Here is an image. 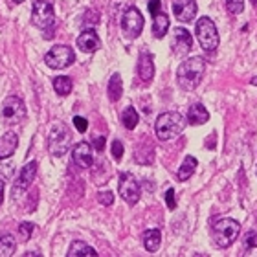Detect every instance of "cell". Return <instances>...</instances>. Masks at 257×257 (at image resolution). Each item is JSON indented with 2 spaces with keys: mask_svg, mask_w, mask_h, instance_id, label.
I'll use <instances>...</instances> for the list:
<instances>
[{
  "mask_svg": "<svg viewBox=\"0 0 257 257\" xmlns=\"http://www.w3.org/2000/svg\"><path fill=\"white\" fill-rule=\"evenodd\" d=\"M35 175H37V162L35 160L28 162L26 166L22 167L21 175H19L15 186H13V200L21 197V193H24L26 189H30L32 182L35 180Z\"/></svg>",
  "mask_w": 257,
  "mask_h": 257,
  "instance_id": "cell-11",
  "label": "cell"
},
{
  "mask_svg": "<svg viewBox=\"0 0 257 257\" xmlns=\"http://www.w3.org/2000/svg\"><path fill=\"white\" fill-rule=\"evenodd\" d=\"M224 4L231 15H239L244 10V0H224Z\"/></svg>",
  "mask_w": 257,
  "mask_h": 257,
  "instance_id": "cell-27",
  "label": "cell"
},
{
  "mask_svg": "<svg viewBox=\"0 0 257 257\" xmlns=\"http://www.w3.org/2000/svg\"><path fill=\"white\" fill-rule=\"evenodd\" d=\"M136 75L140 77L142 83L149 85L153 77H155V63H153V55L149 52H142L136 63Z\"/></svg>",
  "mask_w": 257,
  "mask_h": 257,
  "instance_id": "cell-14",
  "label": "cell"
},
{
  "mask_svg": "<svg viewBox=\"0 0 257 257\" xmlns=\"http://www.w3.org/2000/svg\"><path fill=\"white\" fill-rule=\"evenodd\" d=\"M167 30H169V19H167L166 13H156V15H153V35H155L156 39H162L166 37Z\"/></svg>",
  "mask_w": 257,
  "mask_h": 257,
  "instance_id": "cell-19",
  "label": "cell"
},
{
  "mask_svg": "<svg viewBox=\"0 0 257 257\" xmlns=\"http://www.w3.org/2000/svg\"><path fill=\"white\" fill-rule=\"evenodd\" d=\"M198 162L195 156H186L182 162V166L178 167V173H177V178L180 180V182H186L188 178H191V175L195 173V169H197Z\"/></svg>",
  "mask_w": 257,
  "mask_h": 257,
  "instance_id": "cell-20",
  "label": "cell"
},
{
  "mask_svg": "<svg viewBox=\"0 0 257 257\" xmlns=\"http://www.w3.org/2000/svg\"><path fill=\"white\" fill-rule=\"evenodd\" d=\"M74 127L77 128V133H85L86 128H88V121H86L83 116H74Z\"/></svg>",
  "mask_w": 257,
  "mask_h": 257,
  "instance_id": "cell-32",
  "label": "cell"
},
{
  "mask_svg": "<svg viewBox=\"0 0 257 257\" xmlns=\"http://www.w3.org/2000/svg\"><path fill=\"white\" fill-rule=\"evenodd\" d=\"M166 204H167V208L169 209H175L177 208V198H175V189H167L166 193Z\"/></svg>",
  "mask_w": 257,
  "mask_h": 257,
  "instance_id": "cell-33",
  "label": "cell"
},
{
  "mask_svg": "<svg viewBox=\"0 0 257 257\" xmlns=\"http://www.w3.org/2000/svg\"><path fill=\"white\" fill-rule=\"evenodd\" d=\"M97 200L103 206H112L114 204V193L112 191H99L97 193Z\"/></svg>",
  "mask_w": 257,
  "mask_h": 257,
  "instance_id": "cell-28",
  "label": "cell"
},
{
  "mask_svg": "<svg viewBox=\"0 0 257 257\" xmlns=\"http://www.w3.org/2000/svg\"><path fill=\"white\" fill-rule=\"evenodd\" d=\"M144 30V15L140 13V10L136 6L127 8L121 17V32L125 33V37L136 39Z\"/></svg>",
  "mask_w": 257,
  "mask_h": 257,
  "instance_id": "cell-9",
  "label": "cell"
},
{
  "mask_svg": "<svg viewBox=\"0 0 257 257\" xmlns=\"http://www.w3.org/2000/svg\"><path fill=\"white\" fill-rule=\"evenodd\" d=\"M32 231H33L32 222H21V224H19V233H21V237L24 239V241H26V239H30Z\"/></svg>",
  "mask_w": 257,
  "mask_h": 257,
  "instance_id": "cell-31",
  "label": "cell"
},
{
  "mask_svg": "<svg viewBox=\"0 0 257 257\" xmlns=\"http://www.w3.org/2000/svg\"><path fill=\"white\" fill-rule=\"evenodd\" d=\"M112 158L116 162H119L123 158V144L119 140H114L112 142Z\"/></svg>",
  "mask_w": 257,
  "mask_h": 257,
  "instance_id": "cell-29",
  "label": "cell"
},
{
  "mask_svg": "<svg viewBox=\"0 0 257 257\" xmlns=\"http://www.w3.org/2000/svg\"><path fill=\"white\" fill-rule=\"evenodd\" d=\"M121 121H123V127L128 128V131L136 128V125H138V121H140L136 108H134V107H127V108H125L123 114H121Z\"/></svg>",
  "mask_w": 257,
  "mask_h": 257,
  "instance_id": "cell-25",
  "label": "cell"
},
{
  "mask_svg": "<svg viewBox=\"0 0 257 257\" xmlns=\"http://www.w3.org/2000/svg\"><path fill=\"white\" fill-rule=\"evenodd\" d=\"M107 92H108V99L110 101H118L119 97H121V92H123V83H121V75L119 74H114L108 81V86H107Z\"/></svg>",
  "mask_w": 257,
  "mask_h": 257,
  "instance_id": "cell-23",
  "label": "cell"
},
{
  "mask_svg": "<svg viewBox=\"0 0 257 257\" xmlns=\"http://www.w3.org/2000/svg\"><path fill=\"white\" fill-rule=\"evenodd\" d=\"M250 83H252V85H253V86H257V75H255V77H253V79H252V81H250Z\"/></svg>",
  "mask_w": 257,
  "mask_h": 257,
  "instance_id": "cell-38",
  "label": "cell"
},
{
  "mask_svg": "<svg viewBox=\"0 0 257 257\" xmlns=\"http://www.w3.org/2000/svg\"><path fill=\"white\" fill-rule=\"evenodd\" d=\"M162 244V231L160 230H147L144 233V246L147 252H156Z\"/></svg>",
  "mask_w": 257,
  "mask_h": 257,
  "instance_id": "cell-22",
  "label": "cell"
},
{
  "mask_svg": "<svg viewBox=\"0 0 257 257\" xmlns=\"http://www.w3.org/2000/svg\"><path fill=\"white\" fill-rule=\"evenodd\" d=\"M244 248H255L257 246V231L255 230H250L244 235Z\"/></svg>",
  "mask_w": 257,
  "mask_h": 257,
  "instance_id": "cell-30",
  "label": "cell"
},
{
  "mask_svg": "<svg viewBox=\"0 0 257 257\" xmlns=\"http://www.w3.org/2000/svg\"><path fill=\"white\" fill-rule=\"evenodd\" d=\"M0 116H2L6 125L21 123L22 119L26 118V107H24V101L17 96L6 97L4 103H2V108H0Z\"/></svg>",
  "mask_w": 257,
  "mask_h": 257,
  "instance_id": "cell-7",
  "label": "cell"
},
{
  "mask_svg": "<svg viewBox=\"0 0 257 257\" xmlns=\"http://www.w3.org/2000/svg\"><path fill=\"white\" fill-rule=\"evenodd\" d=\"M11 2H13V4H22L24 0H11Z\"/></svg>",
  "mask_w": 257,
  "mask_h": 257,
  "instance_id": "cell-39",
  "label": "cell"
},
{
  "mask_svg": "<svg viewBox=\"0 0 257 257\" xmlns=\"http://www.w3.org/2000/svg\"><path fill=\"white\" fill-rule=\"evenodd\" d=\"M72 86H74V83H72V79H70L68 75H59V77H55L54 79V88L55 92L59 94V96H68L70 92H72Z\"/></svg>",
  "mask_w": 257,
  "mask_h": 257,
  "instance_id": "cell-24",
  "label": "cell"
},
{
  "mask_svg": "<svg viewBox=\"0 0 257 257\" xmlns=\"http://www.w3.org/2000/svg\"><path fill=\"white\" fill-rule=\"evenodd\" d=\"M160 8H162L160 0H151V2H149V11H151V15H156Z\"/></svg>",
  "mask_w": 257,
  "mask_h": 257,
  "instance_id": "cell-35",
  "label": "cell"
},
{
  "mask_svg": "<svg viewBox=\"0 0 257 257\" xmlns=\"http://www.w3.org/2000/svg\"><path fill=\"white\" fill-rule=\"evenodd\" d=\"M184 127H186V119H184L182 114L178 112H164L158 116L155 123V131L158 140L162 142H167V140L175 138L182 133Z\"/></svg>",
  "mask_w": 257,
  "mask_h": 257,
  "instance_id": "cell-2",
  "label": "cell"
},
{
  "mask_svg": "<svg viewBox=\"0 0 257 257\" xmlns=\"http://www.w3.org/2000/svg\"><path fill=\"white\" fill-rule=\"evenodd\" d=\"M75 44H77V48H79L81 52H85V54H94V52H97V50L101 48V41H99L97 33L94 32L92 28L83 30V33L77 37V43Z\"/></svg>",
  "mask_w": 257,
  "mask_h": 257,
  "instance_id": "cell-16",
  "label": "cell"
},
{
  "mask_svg": "<svg viewBox=\"0 0 257 257\" xmlns=\"http://www.w3.org/2000/svg\"><path fill=\"white\" fill-rule=\"evenodd\" d=\"M32 22L33 26L41 28L46 33V39H52V30L55 28V13L54 6L50 4L48 0H35L32 10Z\"/></svg>",
  "mask_w": 257,
  "mask_h": 257,
  "instance_id": "cell-5",
  "label": "cell"
},
{
  "mask_svg": "<svg viewBox=\"0 0 257 257\" xmlns=\"http://www.w3.org/2000/svg\"><path fill=\"white\" fill-rule=\"evenodd\" d=\"M211 233H213L217 246L228 248L235 242V239L241 233V224L235 219H219L211 226Z\"/></svg>",
  "mask_w": 257,
  "mask_h": 257,
  "instance_id": "cell-3",
  "label": "cell"
},
{
  "mask_svg": "<svg viewBox=\"0 0 257 257\" xmlns=\"http://www.w3.org/2000/svg\"><path fill=\"white\" fill-rule=\"evenodd\" d=\"M17 250V242L11 235H0V255L10 257Z\"/></svg>",
  "mask_w": 257,
  "mask_h": 257,
  "instance_id": "cell-26",
  "label": "cell"
},
{
  "mask_svg": "<svg viewBox=\"0 0 257 257\" xmlns=\"http://www.w3.org/2000/svg\"><path fill=\"white\" fill-rule=\"evenodd\" d=\"M195 33H197V39L202 50L206 54L213 55L219 48V32H217V26L215 22L209 19V17H202L197 21V26H195Z\"/></svg>",
  "mask_w": 257,
  "mask_h": 257,
  "instance_id": "cell-4",
  "label": "cell"
},
{
  "mask_svg": "<svg viewBox=\"0 0 257 257\" xmlns=\"http://www.w3.org/2000/svg\"><path fill=\"white\" fill-rule=\"evenodd\" d=\"M171 48H173V54H177L178 57H184V55H188L189 52H191L193 37L186 28H175V32H173Z\"/></svg>",
  "mask_w": 257,
  "mask_h": 257,
  "instance_id": "cell-12",
  "label": "cell"
},
{
  "mask_svg": "<svg viewBox=\"0 0 257 257\" xmlns=\"http://www.w3.org/2000/svg\"><path fill=\"white\" fill-rule=\"evenodd\" d=\"M72 144V134L70 128L64 123H55L52 133L48 136V149L54 156H63L70 149Z\"/></svg>",
  "mask_w": 257,
  "mask_h": 257,
  "instance_id": "cell-6",
  "label": "cell"
},
{
  "mask_svg": "<svg viewBox=\"0 0 257 257\" xmlns=\"http://www.w3.org/2000/svg\"><path fill=\"white\" fill-rule=\"evenodd\" d=\"M4 202V180H0V206Z\"/></svg>",
  "mask_w": 257,
  "mask_h": 257,
  "instance_id": "cell-36",
  "label": "cell"
},
{
  "mask_svg": "<svg viewBox=\"0 0 257 257\" xmlns=\"http://www.w3.org/2000/svg\"><path fill=\"white\" fill-rule=\"evenodd\" d=\"M204 74H206V59L200 55H195L191 59H186L184 63H180V66L177 68L178 85L188 92L195 90L202 83Z\"/></svg>",
  "mask_w": 257,
  "mask_h": 257,
  "instance_id": "cell-1",
  "label": "cell"
},
{
  "mask_svg": "<svg viewBox=\"0 0 257 257\" xmlns=\"http://www.w3.org/2000/svg\"><path fill=\"white\" fill-rule=\"evenodd\" d=\"M68 257H96V255H99V253L94 250L92 246H88L86 242H83V241H75V242H72V246H70V250H68V253H66Z\"/></svg>",
  "mask_w": 257,
  "mask_h": 257,
  "instance_id": "cell-21",
  "label": "cell"
},
{
  "mask_svg": "<svg viewBox=\"0 0 257 257\" xmlns=\"http://www.w3.org/2000/svg\"><path fill=\"white\" fill-rule=\"evenodd\" d=\"M118 193L128 206H134L140 200V184L136 182V178L131 173H121L119 175Z\"/></svg>",
  "mask_w": 257,
  "mask_h": 257,
  "instance_id": "cell-10",
  "label": "cell"
},
{
  "mask_svg": "<svg viewBox=\"0 0 257 257\" xmlns=\"http://www.w3.org/2000/svg\"><path fill=\"white\" fill-rule=\"evenodd\" d=\"M74 61H75L74 50L70 48V46H66V44H57V46H54L48 54L44 55V63L54 70L68 68Z\"/></svg>",
  "mask_w": 257,
  "mask_h": 257,
  "instance_id": "cell-8",
  "label": "cell"
},
{
  "mask_svg": "<svg viewBox=\"0 0 257 257\" xmlns=\"http://www.w3.org/2000/svg\"><path fill=\"white\" fill-rule=\"evenodd\" d=\"M250 2H252V6L257 10V0H250Z\"/></svg>",
  "mask_w": 257,
  "mask_h": 257,
  "instance_id": "cell-40",
  "label": "cell"
},
{
  "mask_svg": "<svg viewBox=\"0 0 257 257\" xmlns=\"http://www.w3.org/2000/svg\"><path fill=\"white\" fill-rule=\"evenodd\" d=\"M173 15L180 22H191L197 17V2L195 0H175Z\"/></svg>",
  "mask_w": 257,
  "mask_h": 257,
  "instance_id": "cell-13",
  "label": "cell"
},
{
  "mask_svg": "<svg viewBox=\"0 0 257 257\" xmlns=\"http://www.w3.org/2000/svg\"><path fill=\"white\" fill-rule=\"evenodd\" d=\"M92 145H94V149H96L97 153H101V151L105 149V136H96L94 142H92Z\"/></svg>",
  "mask_w": 257,
  "mask_h": 257,
  "instance_id": "cell-34",
  "label": "cell"
},
{
  "mask_svg": "<svg viewBox=\"0 0 257 257\" xmlns=\"http://www.w3.org/2000/svg\"><path fill=\"white\" fill-rule=\"evenodd\" d=\"M72 160L77 167L81 169H88L92 166V145L86 144V142H79V144L74 145V149H72Z\"/></svg>",
  "mask_w": 257,
  "mask_h": 257,
  "instance_id": "cell-15",
  "label": "cell"
},
{
  "mask_svg": "<svg viewBox=\"0 0 257 257\" xmlns=\"http://www.w3.org/2000/svg\"><path fill=\"white\" fill-rule=\"evenodd\" d=\"M209 119V112L206 110V107L204 105H200V103H195V105H191L188 110V121L191 125H202L206 123Z\"/></svg>",
  "mask_w": 257,
  "mask_h": 257,
  "instance_id": "cell-18",
  "label": "cell"
},
{
  "mask_svg": "<svg viewBox=\"0 0 257 257\" xmlns=\"http://www.w3.org/2000/svg\"><path fill=\"white\" fill-rule=\"evenodd\" d=\"M215 138H217V136H215V133H213L211 134V140H209V144H208L209 149H215Z\"/></svg>",
  "mask_w": 257,
  "mask_h": 257,
  "instance_id": "cell-37",
  "label": "cell"
},
{
  "mask_svg": "<svg viewBox=\"0 0 257 257\" xmlns=\"http://www.w3.org/2000/svg\"><path fill=\"white\" fill-rule=\"evenodd\" d=\"M19 147V136L15 133H6L4 136H0V160L10 158Z\"/></svg>",
  "mask_w": 257,
  "mask_h": 257,
  "instance_id": "cell-17",
  "label": "cell"
}]
</instances>
